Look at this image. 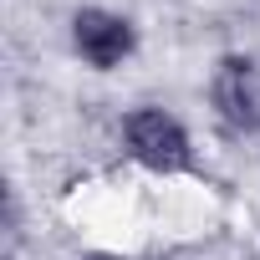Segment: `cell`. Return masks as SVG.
<instances>
[{"mask_svg": "<svg viewBox=\"0 0 260 260\" xmlns=\"http://www.w3.org/2000/svg\"><path fill=\"white\" fill-rule=\"evenodd\" d=\"M122 153L133 158L138 169L148 174H189L194 169V138H189V127L164 112V107H133L122 117Z\"/></svg>", "mask_w": 260, "mask_h": 260, "instance_id": "cell-1", "label": "cell"}, {"mask_svg": "<svg viewBox=\"0 0 260 260\" xmlns=\"http://www.w3.org/2000/svg\"><path fill=\"white\" fill-rule=\"evenodd\" d=\"M87 260H117V255H87Z\"/></svg>", "mask_w": 260, "mask_h": 260, "instance_id": "cell-4", "label": "cell"}, {"mask_svg": "<svg viewBox=\"0 0 260 260\" xmlns=\"http://www.w3.org/2000/svg\"><path fill=\"white\" fill-rule=\"evenodd\" d=\"M67 36H72V51L82 56V67H92V72H117L138 51V26L107 6H77L67 21Z\"/></svg>", "mask_w": 260, "mask_h": 260, "instance_id": "cell-2", "label": "cell"}, {"mask_svg": "<svg viewBox=\"0 0 260 260\" xmlns=\"http://www.w3.org/2000/svg\"><path fill=\"white\" fill-rule=\"evenodd\" d=\"M209 112L230 138L260 133V72L250 56H219L209 72Z\"/></svg>", "mask_w": 260, "mask_h": 260, "instance_id": "cell-3", "label": "cell"}]
</instances>
